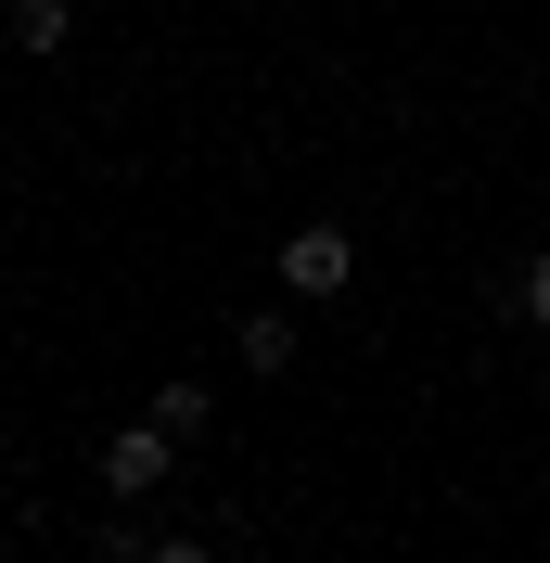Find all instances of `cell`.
<instances>
[{
    "label": "cell",
    "mask_w": 550,
    "mask_h": 563,
    "mask_svg": "<svg viewBox=\"0 0 550 563\" xmlns=\"http://www.w3.org/2000/svg\"><path fill=\"white\" fill-rule=\"evenodd\" d=\"M141 422H167L179 449H193V435H206V422H218V397L193 385V372H179V385H154V410H141Z\"/></svg>",
    "instance_id": "5b68a950"
},
{
    "label": "cell",
    "mask_w": 550,
    "mask_h": 563,
    "mask_svg": "<svg viewBox=\"0 0 550 563\" xmlns=\"http://www.w3.org/2000/svg\"><path fill=\"white\" fill-rule=\"evenodd\" d=\"M65 38H77V0H13V52H26V65H52Z\"/></svg>",
    "instance_id": "277c9868"
},
{
    "label": "cell",
    "mask_w": 550,
    "mask_h": 563,
    "mask_svg": "<svg viewBox=\"0 0 550 563\" xmlns=\"http://www.w3.org/2000/svg\"><path fill=\"white\" fill-rule=\"evenodd\" d=\"M525 320H538V333H550V256H538V269H525Z\"/></svg>",
    "instance_id": "52a82bcc"
},
{
    "label": "cell",
    "mask_w": 550,
    "mask_h": 563,
    "mask_svg": "<svg viewBox=\"0 0 550 563\" xmlns=\"http://www.w3.org/2000/svg\"><path fill=\"white\" fill-rule=\"evenodd\" d=\"M167 461H179L167 422H129V435H103V487H116V499H154V487H167Z\"/></svg>",
    "instance_id": "7a4b0ae2"
},
{
    "label": "cell",
    "mask_w": 550,
    "mask_h": 563,
    "mask_svg": "<svg viewBox=\"0 0 550 563\" xmlns=\"http://www.w3.org/2000/svg\"><path fill=\"white\" fill-rule=\"evenodd\" d=\"M345 282H359V231H333V218L282 231V295H295V308H333Z\"/></svg>",
    "instance_id": "6da1fadb"
},
{
    "label": "cell",
    "mask_w": 550,
    "mask_h": 563,
    "mask_svg": "<svg viewBox=\"0 0 550 563\" xmlns=\"http://www.w3.org/2000/svg\"><path fill=\"white\" fill-rule=\"evenodd\" d=\"M129 563H218V538H129Z\"/></svg>",
    "instance_id": "8992f818"
},
{
    "label": "cell",
    "mask_w": 550,
    "mask_h": 563,
    "mask_svg": "<svg viewBox=\"0 0 550 563\" xmlns=\"http://www.w3.org/2000/svg\"><path fill=\"white\" fill-rule=\"evenodd\" d=\"M231 346H243V372L270 385V372H295V346H308V333H295V308H243V320H231Z\"/></svg>",
    "instance_id": "3957f363"
}]
</instances>
